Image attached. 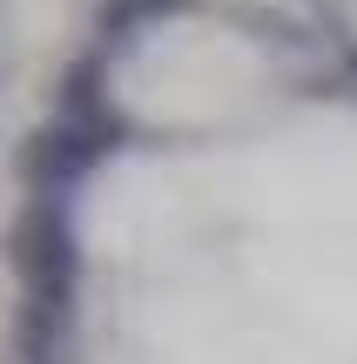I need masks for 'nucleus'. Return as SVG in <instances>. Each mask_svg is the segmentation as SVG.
<instances>
[{"label": "nucleus", "mask_w": 357, "mask_h": 364, "mask_svg": "<svg viewBox=\"0 0 357 364\" xmlns=\"http://www.w3.org/2000/svg\"><path fill=\"white\" fill-rule=\"evenodd\" d=\"M7 263L21 277V351L34 364H48L67 338V317H75V223H67V203H48V196H27V209L7 230Z\"/></svg>", "instance_id": "nucleus-1"}, {"label": "nucleus", "mask_w": 357, "mask_h": 364, "mask_svg": "<svg viewBox=\"0 0 357 364\" xmlns=\"http://www.w3.org/2000/svg\"><path fill=\"white\" fill-rule=\"evenodd\" d=\"M94 81H101V61H94V54L67 68L61 95H54V122L101 156V149H121V115H115V102H108V88H94Z\"/></svg>", "instance_id": "nucleus-2"}, {"label": "nucleus", "mask_w": 357, "mask_h": 364, "mask_svg": "<svg viewBox=\"0 0 357 364\" xmlns=\"http://www.w3.org/2000/svg\"><path fill=\"white\" fill-rule=\"evenodd\" d=\"M88 162H94V149L81 135H67L61 122H40L21 149V182L34 196H48V203H67V189L88 176Z\"/></svg>", "instance_id": "nucleus-3"}]
</instances>
